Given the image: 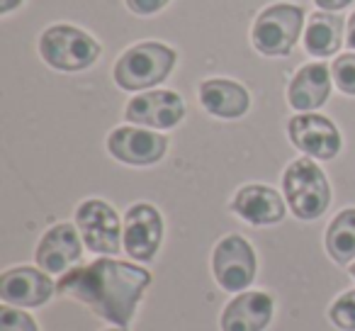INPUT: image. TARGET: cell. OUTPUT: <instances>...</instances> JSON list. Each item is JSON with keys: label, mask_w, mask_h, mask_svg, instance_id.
I'll use <instances>...</instances> for the list:
<instances>
[{"label": "cell", "mask_w": 355, "mask_h": 331, "mask_svg": "<svg viewBox=\"0 0 355 331\" xmlns=\"http://www.w3.org/2000/svg\"><path fill=\"white\" fill-rule=\"evenodd\" d=\"M151 273L129 261L100 256L88 266L71 268L59 278L56 292L85 305L95 316L112 326H129L144 300Z\"/></svg>", "instance_id": "cell-1"}, {"label": "cell", "mask_w": 355, "mask_h": 331, "mask_svg": "<svg viewBox=\"0 0 355 331\" xmlns=\"http://www.w3.org/2000/svg\"><path fill=\"white\" fill-rule=\"evenodd\" d=\"M343 17L334 15V12H314L311 20L306 22L304 49L319 59L336 54L340 49V40H343Z\"/></svg>", "instance_id": "cell-18"}, {"label": "cell", "mask_w": 355, "mask_h": 331, "mask_svg": "<svg viewBox=\"0 0 355 331\" xmlns=\"http://www.w3.org/2000/svg\"><path fill=\"white\" fill-rule=\"evenodd\" d=\"M54 292L56 282L42 268L17 266L8 268L0 275V300L10 307H20V309L44 307L54 297Z\"/></svg>", "instance_id": "cell-10"}, {"label": "cell", "mask_w": 355, "mask_h": 331, "mask_svg": "<svg viewBox=\"0 0 355 331\" xmlns=\"http://www.w3.org/2000/svg\"><path fill=\"white\" fill-rule=\"evenodd\" d=\"M22 0H0V15H8L10 10H15Z\"/></svg>", "instance_id": "cell-26"}, {"label": "cell", "mask_w": 355, "mask_h": 331, "mask_svg": "<svg viewBox=\"0 0 355 331\" xmlns=\"http://www.w3.org/2000/svg\"><path fill=\"white\" fill-rule=\"evenodd\" d=\"M76 227L85 248L95 256H117L124 248V224L119 222L112 205H107L105 200H83L76 210Z\"/></svg>", "instance_id": "cell-7"}, {"label": "cell", "mask_w": 355, "mask_h": 331, "mask_svg": "<svg viewBox=\"0 0 355 331\" xmlns=\"http://www.w3.org/2000/svg\"><path fill=\"white\" fill-rule=\"evenodd\" d=\"M348 273H350V278H353V280H355V261H353V263H350V268H348Z\"/></svg>", "instance_id": "cell-28"}, {"label": "cell", "mask_w": 355, "mask_h": 331, "mask_svg": "<svg viewBox=\"0 0 355 331\" xmlns=\"http://www.w3.org/2000/svg\"><path fill=\"white\" fill-rule=\"evenodd\" d=\"M345 44H348L350 49H355V12L350 15V20H348V32H345Z\"/></svg>", "instance_id": "cell-25"}, {"label": "cell", "mask_w": 355, "mask_h": 331, "mask_svg": "<svg viewBox=\"0 0 355 331\" xmlns=\"http://www.w3.org/2000/svg\"><path fill=\"white\" fill-rule=\"evenodd\" d=\"M287 137L292 146L316 161H331L340 153L343 139L329 117L316 112H300L287 122Z\"/></svg>", "instance_id": "cell-8"}, {"label": "cell", "mask_w": 355, "mask_h": 331, "mask_svg": "<svg viewBox=\"0 0 355 331\" xmlns=\"http://www.w3.org/2000/svg\"><path fill=\"white\" fill-rule=\"evenodd\" d=\"M326 253L340 266L355 261V207H345L326 227Z\"/></svg>", "instance_id": "cell-19"}, {"label": "cell", "mask_w": 355, "mask_h": 331, "mask_svg": "<svg viewBox=\"0 0 355 331\" xmlns=\"http://www.w3.org/2000/svg\"><path fill=\"white\" fill-rule=\"evenodd\" d=\"M168 139L146 127H117L107 137V151L127 166H153L166 156Z\"/></svg>", "instance_id": "cell-13"}, {"label": "cell", "mask_w": 355, "mask_h": 331, "mask_svg": "<svg viewBox=\"0 0 355 331\" xmlns=\"http://www.w3.org/2000/svg\"><path fill=\"white\" fill-rule=\"evenodd\" d=\"M185 103L173 90H151L132 98L124 110V119L134 127L148 129H173L183 122Z\"/></svg>", "instance_id": "cell-12"}, {"label": "cell", "mask_w": 355, "mask_h": 331, "mask_svg": "<svg viewBox=\"0 0 355 331\" xmlns=\"http://www.w3.org/2000/svg\"><path fill=\"white\" fill-rule=\"evenodd\" d=\"M200 103L212 117L239 119L251 108V95L236 80L209 78L200 83Z\"/></svg>", "instance_id": "cell-17"}, {"label": "cell", "mask_w": 355, "mask_h": 331, "mask_svg": "<svg viewBox=\"0 0 355 331\" xmlns=\"http://www.w3.org/2000/svg\"><path fill=\"white\" fill-rule=\"evenodd\" d=\"M316 6L321 8V10L326 12H336V10H343V8H348L353 0H314Z\"/></svg>", "instance_id": "cell-24"}, {"label": "cell", "mask_w": 355, "mask_h": 331, "mask_svg": "<svg viewBox=\"0 0 355 331\" xmlns=\"http://www.w3.org/2000/svg\"><path fill=\"white\" fill-rule=\"evenodd\" d=\"M105 331H129L127 326H110V329H105Z\"/></svg>", "instance_id": "cell-27"}, {"label": "cell", "mask_w": 355, "mask_h": 331, "mask_svg": "<svg viewBox=\"0 0 355 331\" xmlns=\"http://www.w3.org/2000/svg\"><path fill=\"white\" fill-rule=\"evenodd\" d=\"M124 251L137 263H148L156 258L163 244V217L153 205L137 203L124 214Z\"/></svg>", "instance_id": "cell-9"}, {"label": "cell", "mask_w": 355, "mask_h": 331, "mask_svg": "<svg viewBox=\"0 0 355 331\" xmlns=\"http://www.w3.org/2000/svg\"><path fill=\"white\" fill-rule=\"evenodd\" d=\"M329 319L336 329L355 331V290L338 295L329 307Z\"/></svg>", "instance_id": "cell-20"}, {"label": "cell", "mask_w": 355, "mask_h": 331, "mask_svg": "<svg viewBox=\"0 0 355 331\" xmlns=\"http://www.w3.org/2000/svg\"><path fill=\"white\" fill-rule=\"evenodd\" d=\"M282 193L297 219H319L331 205V185L314 158H297L282 173Z\"/></svg>", "instance_id": "cell-2"}, {"label": "cell", "mask_w": 355, "mask_h": 331, "mask_svg": "<svg viewBox=\"0 0 355 331\" xmlns=\"http://www.w3.org/2000/svg\"><path fill=\"white\" fill-rule=\"evenodd\" d=\"M0 331H40V326L30 312L6 305L0 309Z\"/></svg>", "instance_id": "cell-22"}, {"label": "cell", "mask_w": 355, "mask_h": 331, "mask_svg": "<svg viewBox=\"0 0 355 331\" xmlns=\"http://www.w3.org/2000/svg\"><path fill=\"white\" fill-rule=\"evenodd\" d=\"M331 69L326 64H306L287 85V103L297 112H316L331 95Z\"/></svg>", "instance_id": "cell-16"}, {"label": "cell", "mask_w": 355, "mask_h": 331, "mask_svg": "<svg viewBox=\"0 0 355 331\" xmlns=\"http://www.w3.org/2000/svg\"><path fill=\"white\" fill-rule=\"evenodd\" d=\"M331 76L340 93L355 95V54H343L331 64Z\"/></svg>", "instance_id": "cell-21"}, {"label": "cell", "mask_w": 355, "mask_h": 331, "mask_svg": "<svg viewBox=\"0 0 355 331\" xmlns=\"http://www.w3.org/2000/svg\"><path fill=\"white\" fill-rule=\"evenodd\" d=\"M100 44L88 35L71 25H54L44 30L40 40V54L51 69L76 74L85 71L98 61Z\"/></svg>", "instance_id": "cell-4"}, {"label": "cell", "mask_w": 355, "mask_h": 331, "mask_svg": "<svg viewBox=\"0 0 355 331\" xmlns=\"http://www.w3.org/2000/svg\"><path fill=\"white\" fill-rule=\"evenodd\" d=\"M175 61L178 54L171 46L158 44V42H141L119 56L112 74L114 83L129 93L156 88L171 76Z\"/></svg>", "instance_id": "cell-3"}, {"label": "cell", "mask_w": 355, "mask_h": 331, "mask_svg": "<svg viewBox=\"0 0 355 331\" xmlns=\"http://www.w3.org/2000/svg\"><path fill=\"white\" fill-rule=\"evenodd\" d=\"M232 212L253 227H272L285 219L287 205L282 195L270 185L251 183L239 188L232 200Z\"/></svg>", "instance_id": "cell-15"}, {"label": "cell", "mask_w": 355, "mask_h": 331, "mask_svg": "<svg viewBox=\"0 0 355 331\" xmlns=\"http://www.w3.org/2000/svg\"><path fill=\"white\" fill-rule=\"evenodd\" d=\"M171 0H127V8L134 15H153V12L163 10Z\"/></svg>", "instance_id": "cell-23"}, {"label": "cell", "mask_w": 355, "mask_h": 331, "mask_svg": "<svg viewBox=\"0 0 355 331\" xmlns=\"http://www.w3.org/2000/svg\"><path fill=\"white\" fill-rule=\"evenodd\" d=\"M302 25H304V8L292 3L266 8L253 22V46L263 56H287L300 40Z\"/></svg>", "instance_id": "cell-5"}, {"label": "cell", "mask_w": 355, "mask_h": 331, "mask_svg": "<svg viewBox=\"0 0 355 331\" xmlns=\"http://www.w3.org/2000/svg\"><path fill=\"white\" fill-rule=\"evenodd\" d=\"M83 239H80L78 227L69 222L54 224L46 229L44 237L40 239L35 251L37 268L46 271L49 275H64L71 268H76L83 258Z\"/></svg>", "instance_id": "cell-11"}, {"label": "cell", "mask_w": 355, "mask_h": 331, "mask_svg": "<svg viewBox=\"0 0 355 331\" xmlns=\"http://www.w3.org/2000/svg\"><path fill=\"white\" fill-rule=\"evenodd\" d=\"M275 314V300L266 290H243L224 305L222 331H266Z\"/></svg>", "instance_id": "cell-14"}, {"label": "cell", "mask_w": 355, "mask_h": 331, "mask_svg": "<svg viewBox=\"0 0 355 331\" xmlns=\"http://www.w3.org/2000/svg\"><path fill=\"white\" fill-rule=\"evenodd\" d=\"M212 275L222 290L239 295L248 290L258 275V258L241 234L219 239L212 251Z\"/></svg>", "instance_id": "cell-6"}]
</instances>
